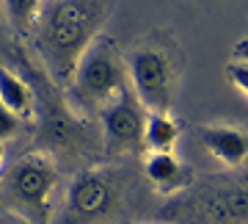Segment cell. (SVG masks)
I'll return each instance as SVG.
<instances>
[{
    "mask_svg": "<svg viewBox=\"0 0 248 224\" xmlns=\"http://www.w3.org/2000/svg\"><path fill=\"white\" fill-rule=\"evenodd\" d=\"M110 9V3L97 0H58L42 6L36 39L53 75L61 81H72L80 58L102 36L99 31L105 28Z\"/></svg>",
    "mask_w": 248,
    "mask_h": 224,
    "instance_id": "obj_1",
    "label": "cell"
},
{
    "mask_svg": "<svg viewBox=\"0 0 248 224\" xmlns=\"http://www.w3.org/2000/svg\"><path fill=\"white\" fill-rule=\"evenodd\" d=\"M58 186L55 163L42 153L22 155L3 183V199L33 224H47L53 216V191Z\"/></svg>",
    "mask_w": 248,
    "mask_h": 224,
    "instance_id": "obj_2",
    "label": "cell"
},
{
    "mask_svg": "<svg viewBox=\"0 0 248 224\" xmlns=\"http://www.w3.org/2000/svg\"><path fill=\"white\" fill-rule=\"evenodd\" d=\"M124 61L116 45L105 36H99L97 42L86 50L80 58L78 69L72 75L75 83V94H78L86 105H99L105 108L119 91L127 86V75H124Z\"/></svg>",
    "mask_w": 248,
    "mask_h": 224,
    "instance_id": "obj_3",
    "label": "cell"
},
{
    "mask_svg": "<svg viewBox=\"0 0 248 224\" xmlns=\"http://www.w3.org/2000/svg\"><path fill=\"white\" fill-rule=\"evenodd\" d=\"M127 81L146 114L169 111L174 103L177 72L171 55L163 47H138L127 61Z\"/></svg>",
    "mask_w": 248,
    "mask_h": 224,
    "instance_id": "obj_4",
    "label": "cell"
},
{
    "mask_svg": "<svg viewBox=\"0 0 248 224\" xmlns=\"http://www.w3.org/2000/svg\"><path fill=\"white\" fill-rule=\"evenodd\" d=\"M116 199L113 177L105 169H86L80 172L66 194V219L72 224L94 222L110 210Z\"/></svg>",
    "mask_w": 248,
    "mask_h": 224,
    "instance_id": "obj_5",
    "label": "cell"
},
{
    "mask_svg": "<svg viewBox=\"0 0 248 224\" xmlns=\"http://www.w3.org/2000/svg\"><path fill=\"white\" fill-rule=\"evenodd\" d=\"M143 125L146 111L135 100L130 86H124L105 108H102V127L105 138L116 150H141L143 147Z\"/></svg>",
    "mask_w": 248,
    "mask_h": 224,
    "instance_id": "obj_6",
    "label": "cell"
},
{
    "mask_svg": "<svg viewBox=\"0 0 248 224\" xmlns=\"http://www.w3.org/2000/svg\"><path fill=\"white\" fill-rule=\"evenodd\" d=\"M207 224H237L248 222V180H223L202 194L199 199Z\"/></svg>",
    "mask_w": 248,
    "mask_h": 224,
    "instance_id": "obj_7",
    "label": "cell"
},
{
    "mask_svg": "<svg viewBox=\"0 0 248 224\" xmlns=\"http://www.w3.org/2000/svg\"><path fill=\"white\" fill-rule=\"evenodd\" d=\"M202 147L226 166H240L248 158V136L232 125H204L199 130Z\"/></svg>",
    "mask_w": 248,
    "mask_h": 224,
    "instance_id": "obj_8",
    "label": "cell"
},
{
    "mask_svg": "<svg viewBox=\"0 0 248 224\" xmlns=\"http://www.w3.org/2000/svg\"><path fill=\"white\" fill-rule=\"evenodd\" d=\"M143 169H146L149 183L163 194H177L187 189L193 180L190 169L177 158V153H149L143 161Z\"/></svg>",
    "mask_w": 248,
    "mask_h": 224,
    "instance_id": "obj_9",
    "label": "cell"
},
{
    "mask_svg": "<svg viewBox=\"0 0 248 224\" xmlns=\"http://www.w3.org/2000/svg\"><path fill=\"white\" fill-rule=\"evenodd\" d=\"M177 141H179V122L171 117L169 111L146 114L143 147H149V153H174Z\"/></svg>",
    "mask_w": 248,
    "mask_h": 224,
    "instance_id": "obj_10",
    "label": "cell"
},
{
    "mask_svg": "<svg viewBox=\"0 0 248 224\" xmlns=\"http://www.w3.org/2000/svg\"><path fill=\"white\" fill-rule=\"evenodd\" d=\"M0 103L17 119H28L33 114V94L28 83L9 69H0Z\"/></svg>",
    "mask_w": 248,
    "mask_h": 224,
    "instance_id": "obj_11",
    "label": "cell"
},
{
    "mask_svg": "<svg viewBox=\"0 0 248 224\" xmlns=\"http://www.w3.org/2000/svg\"><path fill=\"white\" fill-rule=\"evenodd\" d=\"M42 6L45 3H36V0H14V3H6V11L11 17V25L17 28L19 34H31V31H36Z\"/></svg>",
    "mask_w": 248,
    "mask_h": 224,
    "instance_id": "obj_12",
    "label": "cell"
},
{
    "mask_svg": "<svg viewBox=\"0 0 248 224\" xmlns=\"http://www.w3.org/2000/svg\"><path fill=\"white\" fill-rule=\"evenodd\" d=\"M17 127H19V119L0 103V141L6 144V138H11V136L17 133Z\"/></svg>",
    "mask_w": 248,
    "mask_h": 224,
    "instance_id": "obj_13",
    "label": "cell"
},
{
    "mask_svg": "<svg viewBox=\"0 0 248 224\" xmlns=\"http://www.w3.org/2000/svg\"><path fill=\"white\" fill-rule=\"evenodd\" d=\"M226 78H229L243 94H248V64H229V67H226Z\"/></svg>",
    "mask_w": 248,
    "mask_h": 224,
    "instance_id": "obj_14",
    "label": "cell"
},
{
    "mask_svg": "<svg viewBox=\"0 0 248 224\" xmlns=\"http://www.w3.org/2000/svg\"><path fill=\"white\" fill-rule=\"evenodd\" d=\"M3 161H6V144L0 141V169H3Z\"/></svg>",
    "mask_w": 248,
    "mask_h": 224,
    "instance_id": "obj_15",
    "label": "cell"
}]
</instances>
